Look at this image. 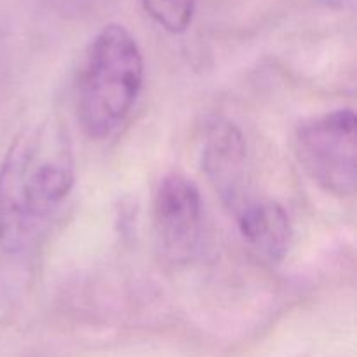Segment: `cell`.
I'll use <instances>...</instances> for the list:
<instances>
[{"label":"cell","instance_id":"obj_1","mask_svg":"<svg viewBox=\"0 0 357 357\" xmlns=\"http://www.w3.org/2000/svg\"><path fill=\"white\" fill-rule=\"evenodd\" d=\"M75 181L72 146L54 119L20 132L0 166V246L30 251L68 199Z\"/></svg>","mask_w":357,"mask_h":357},{"label":"cell","instance_id":"obj_2","mask_svg":"<svg viewBox=\"0 0 357 357\" xmlns=\"http://www.w3.org/2000/svg\"><path fill=\"white\" fill-rule=\"evenodd\" d=\"M145 65L136 38L108 24L86 47L77 77V117L84 132L105 139L126 122L143 86Z\"/></svg>","mask_w":357,"mask_h":357},{"label":"cell","instance_id":"obj_3","mask_svg":"<svg viewBox=\"0 0 357 357\" xmlns=\"http://www.w3.org/2000/svg\"><path fill=\"white\" fill-rule=\"evenodd\" d=\"M295 155L324 192L351 197L357 178V119L351 108L317 115L295 132Z\"/></svg>","mask_w":357,"mask_h":357},{"label":"cell","instance_id":"obj_4","mask_svg":"<svg viewBox=\"0 0 357 357\" xmlns=\"http://www.w3.org/2000/svg\"><path fill=\"white\" fill-rule=\"evenodd\" d=\"M153 225L164 257L188 264L197 253L202 229V202L197 185L185 174L160 180L153 197Z\"/></svg>","mask_w":357,"mask_h":357},{"label":"cell","instance_id":"obj_5","mask_svg":"<svg viewBox=\"0 0 357 357\" xmlns=\"http://www.w3.org/2000/svg\"><path fill=\"white\" fill-rule=\"evenodd\" d=\"M202 164L209 181L234 213L253 199L246 195V142L232 122L218 119L209 126Z\"/></svg>","mask_w":357,"mask_h":357},{"label":"cell","instance_id":"obj_6","mask_svg":"<svg viewBox=\"0 0 357 357\" xmlns=\"http://www.w3.org/2000/svg\"><path fill=\"white\" fill-rule=\"evenodd\" d=\"M237 225L244 239L268 260L279 261L289 251L293 239L288 213L268 199H250L236 213Z\"/></svg>","mask_w":357,"mask_h":357},{"label":"cell","instance_id":"obj_7","mask_svg":"<svg viewBox=\"0 0 357 357\" xmlns=\"http://www.w3.org/2000/svg\"><path fill=\"white\" fill-rule=\"evenodd\" d=\"M146 13L171 33H181L192 23L195 0H142Z\"/></svg>","mask_w":357,"mask_h":357},{"label":"cell","instance_id":"obj_8","mask_svg":"<svg viewBox=\"0 0 357 357\" xmlns=\"http://www.w3.org/2000/svg\"><path fill=\"white\" fill-rule=\"evenodd\" d=\"M59 3H65V6H73V7H80V6H86L89 3L91 0H58Z\"/></svg>","mask_w":357,"mask_h":357}]
</instances>
